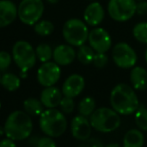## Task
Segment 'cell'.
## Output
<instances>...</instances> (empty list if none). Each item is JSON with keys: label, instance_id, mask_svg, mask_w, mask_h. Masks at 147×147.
Wrapping results in <instances>:
<instances>
[{"label": "cell", "instance_id": "cell-1", "mask_svg": "<svg viewBox=\"0 0 147 147\" xmlns=\"http://www.w3.org/2000/svg\"><path fill=\"white\" fill-rule=\"evenodd\" d=\"M111 107L120 115H129L139 108V99L135 89L126 83L115 85L110 93Z\"/></svg>", "mask_w": 147, "mask_h": 147}, {"label": "cell", "instance_id": "cell-2", "mask_svg": "<svg viewBox=\"0 0 147 147\" xmlns=\"http://www.w3.org/2000/svg\"><path fill=\"white\" fill-rule=\"evenodd\" d=\"M4 129L6 136L14 141L27 139L33 130L30 115L22 110L13 111L8 115L4 124Z\"/></svg>", "mask_w": 147, "mask_h": 147}, {"label": "cell", "instance_id": "cell-3", "mask_svg": "<svg viewBox=\"0 0 147 147\" xmlns=\"http://www.w3.org/2000/svg\"><path fill=\"white\" fill-rule=\"evenodd\" d=\"M39 126L41 131L52 138L60 137L67 129V119L61 110L48 108L39 117Z\"/></svg>", "mask_w": 147, "mask_h": 147}, {"label": "cell", "instance_id": "cell-4", "mask_svg": "<svg viewBox=\"0 0 147 147\" xmlns=\"http://www.w3.org/2000/svg\"><path fill=\"white\" fill-rule=\"evenodd\" d=\"M90 123L92 128L101 133H110L118 129L121 124V117L111 107H99L95 109L90 117Z\"/></svg>", "mask_w": 147, "mask_h": 147}, {"label": "cell", "instance_id": "cell-5", "mask_svg": "<svg viewBox=\"0 0 147 147\" xmlns=\"http://www.w3.org/2000/svg\"><path fill=\"white\" fill-rule=\"evenodd\" d=\"M12 57L17 67L20 69V75L22 78L27 76V71L34 67L37 60L35 49L25 40H19L13 45Z\"/></svg>", "mask_w": 147, "mask_h": 147}, {"label": "cell", "instance_id": "cell-6", "mask_svg": "<svg viewBox=\"0 0 147 147\" xmlns=\"http://www.w3.org/2000/svg\"><path fill=\"white\" fill-rule=\"evenodd\" d=\"M62 35L68 44L79 47L88 41V25L79 18H70L64 23Z\"/></svg>", "mask_w": 147, "mask_h": 147}, {"label": "cell", "instance_id": "cell-7", "mask_svg": "<svg viewBox=\"0 0 147 147\" xmlns=\"http://www.w3.org/2000/svg\"><path fill=\"white\" fill-rule=\"evenodd\" d=\"M136 0H109L107 13L116 22H126L136 14Z\"/></svg>", "mask_w": 147, "mask_h": 147}, {"label": "cell", "instance_id": "cell-8", "mask_svg": "<svg viewBox=\"0 0 147 147\" xmlns=\"http://www.w3.org/2000/svg\"><path fill=\"white\" fill-rule=\"evenodd\" d=\"M18 18L26 25H34L44 13L42 0H22L17 7Z\"/></svg>", "mask_w": 147, "mask_h": 147}, {"label": "cell", "instance_id": "cell-9", "mask_svg": "<svg viewBox=\"0 0 147 147\" xmlns=\"http://www.w3.org/2000/svg\"><path fill=\"white\" fill-rule=\"evenodd\" d=\"M111 56L114 64L121 69H131L137 63V54L126 42H118L112 47Z\"/></svg>", "mask_w": 147, "mask_h": 147}, {"label": "cell", "instance_id": "cell-10", "mask_svg": "<svg viewBox=\"0 0 147 147\" xmlns=\"http://www.w3.org/2000/svg\"><path fill=\"white\" fill-rule=\"evenodd\" d=\"M88 43L95 52L106 53L112 48V38L108 31L98 26L89 31Z\"/></svg>", "mask_w": 147, "mask_h": 147}, {"label": "cell", "instance_id": "cell-11", "mask_svg": "<svg viewBox=\"0 0 147 147\" xmlns=\"http://www.w3.org/2000/svg\"><path fill=\"white\" fill-rule=\"evenodd\" d=\"M61 69L56 62H44L37 71V80L44 87L54 86L60 79Z\"/></svg>", "mask_w": 147, "mask_h": 147}, {"label": "cell", "instance_id": "cell-12", "mask_svg": "<svg viewBox=\"0 0 147 147\" xmlns=\"http://www.w3.org/2000/svg\"><path fill=\"white\" fill-rule=\"evenodd\" d=\"M71 133L75 139L79 141H85L90 138L91 132H92V126H91L90 120L87 117L79 114L73 117L71 120Z\"/></svg>", "mask_w": 147, "mask_h": 147}, {"label": "cell", "instance_id": "cell-13", "mask_svg": "<svg viewBox=\"0 0 147 147\" xmlns=\"http://www.w3.org/2000/svg\"><path fill=\"white\" fill-rule=\"evenodd\" d=\"M105 17V9L100 2L93 1L86 6L83 12V20L88 26L97 27Z\"/></svg>", "mask_w": 147, "mask_h": 147}, {"label": "cell", "instance_id": "cell-14", "mask_svg": "<svg viewBox=\"0 0 147 147\" xmlns=\"http://www.w3.org/2000/svg\"><path fill=\"white\" fill-rule=\"evenodd\" d=\"M85 80L80 74H71L66 78L62 85V93L64 96L75 98L84 90Z\"/></svg>", "mask_w": 147, "mask_h": 147}, {"label": "cell", "instance_id": "cell-15", "mask_svg": "<svg viewBox=\"0 0 147 147\" xmlns=\"http://www.w3.org/2000/svg\"><path fill=\"white\" fill-rule=\"evenodd\" d=\"M53 60L60 66L70 65L76 58V51L70 44H60L53 49Z\"/></svg>", "mask_w": 147, "mask_h": 147}, {"label": "cell", "instance_id": "cell-16", "mask_svg": "<svg viewBox=\"0 0 147 147\" xmlns=\"http://www.w3.org/2000/svg\"><path fill=\"white\" fill-rule=\"evenodd\" d=\"M18 16V10L11 0H0V28L13 23Z\"/></svg>", "mask_w": 147, "mask_h": 147}, {"label": "cell", "instance_id": "cell-17", "mask_svg": "<svg viewBox=\"0 0 147 147\" xmlns=\"http://www.w3.org/2000/svg\"><path fill=\"white\" fill-rule=\"evenodd\" d=\"M62 94L63 93L59 88L55 86H49V87H45L44 90L41 92L40 100L46 108H56L60 104Z\"/></svg>", "mask_w": 147, "mask_h": 147}, {"label": "cell", "instance_id": "cell-18", "mask_svg": "<svg viewBox=\"0 0 147 147\" xmlns=\"http://www.w3.org/2000/svg\"><path fill=\"white\" fill-rule=\"evenodd\" d=\"M130 83L137 91L147 89V70L142 66H134L130 71Z\"/></svg>", "mask_w": 147, "mask_h": 147}, {"label": "cell", "instance_id": "cell-19", "mask_svg": "<svg viewBox=\"0 0 147 147\" xmlns=\"http://www.w3.org/2000/svg\"><path fill=\"white\" fill-rule=\"evenodd\" d=\"M144 135L140 129H130L123 137V147H143Z\"/></svg>", "mask_w": 147, "mask_h": 147}, {"label": "cell", "instance_id": "cell-20", "mask_svg": "<svg viewBox=\"0 0 147 147\" xmlns=\"http://www.w3.org/2000/svg\"><path fill=\"white\" fill-rule=\"evenodd\" d=\"M23 108L24 111L30 116H40L41 113L44 111V105L42 104L40 99L38 100L34 97H29L24 100Z\"/></svg>", "mask_w": 147, "mask_h": 147}, {"label": "cell", "instance_id": "cell-21", "mask_svg": "<svg viewBox=\"0 0 147 147\" xmlns=\"http://www.w3.org/2000/svg\"><path fill=\"white\" fill-rule=\"evenodd\" d=\"M95 53L96 52L90 45L83 44L78 47V50L76 52V58L83 65H89V64H92Z\"/></svg>", "mask_w": 147, "mask_h": 147}, {"label": "cell", "instance_id": "cell-22", "mask_svg": "<svg viewBox=\"0 0 147 147\" xmlns=\"http://www.w3.org/2000/svg\"><path fill=\"white\" fill-rule=\"evenodd\" d=\"M20 83H21L20 78L13 73H4L0 80V84L2 85V87L10 92L17 90L20 87Z\"/></svg>", "mask_w": 147, "mask_h": 147}, {"label": "cell", "instance_id": "cell-23", "mask_svg": "<svg viewBox=\"0 0 147 147\" xmlns=\"http://www.w3.org/2000/svg\"><path fill=\"white\" fill-rule=\"evenodd\" d=\"M96 109V102L93 97H84L78 104V112L85 117H90Z\"/></svg>", "mask_w": 147, "mask_h": 147}, {"label": "cell", "instance_id": "cell-24", "mask_svg": "<svg viewBox=\"0 0 147 147\" xmlns=\"http://www.w3.org/2000/svg\"><path fill=\"white\" fill-rule=\"evenodd\" d=\"M132 35L139 43L147 45V22H138L132 28Z\"/></svg>", "mask_w": 147, "mask_h": 147}, {"label": "cell", "instance_id": "cell-25", "mask_svg": "<svg viewBox=\"0 0 147 147\" xmlns=\"http://www.w3.org/2000/svg\"><path fill=\"white\" fill-rule=\"evenodd\" d=\"M37 55V59L40 62L44 63V62L50 61V59L53 57V49L51 46L46 43H41L35 49Z\"/></svg>", "mask_w": 147, "mask_h": 147}, {"label": "cell", "instance_id": "cell-26", "mask_svg": "<svg viewBox=\"0 0 147 147\" xmlns=\"http://www.w3.org/2000/svg\"><path fill=\"white\" fill-rule=\"evenodd\" d=\"M34 31L40 36H49L54 31V24L49 20H41L34 24Z\"/></svg>", "mask_w": 147, "mask_h": 147}, {"label": "cell", "instance_id": "cell-27", "mask_svg": "<svg viewBox=\"0 0 147 147\" xmlns=\"http://www.w3.org/2000/svg\"><path fill=\"white\" fill-rule=\"evenodd\" d=\"M135 124L141 131H147V108L144 106H139L135 111Z\"/></svg>", "mask_w": 147, "mask_h": 147}, {"label": "cell", "instance_id": "cell-28", "mask_svg": "<svg viewBox=\"0 0 147 147\" xmlns=\"http://www.w3.org/2000/svg\"><path fill=\"white\" fill-rule=\"evenodd\" d=\"M59 107L61 109V111L65 114H70L74 111L75 108V102H74V99L72 97L64 96L62 97L61 101H60Z\"/></svg>", "mask_w": 147, "mask_h": 147}, {"label": "cell", "instance_id": "cell-29", "mask_svg": "<svg viewBox=\"0 0 147 147\" xmlns=\"http://www.w3.org/2000/svg\"><path fill=\"white\" fill-rule=\"evenodd\" d=\"M92 64L96 68H99V69L104 68L108 64V56H107L106 53L96 52L94 55V58H93Z\"/></svg>", "mask_w": 147, "mask_h": 147}, {"label": "cell", "instance_id": "cell-30", "mask_svg": "<svg viewBox=\"0 0 147 147\" xmlns=\"http://www.w3.org/2000/svg\"><path fill=\"white\" fill-rule=\"evenodd\" d=\"M13 57L6 51H0V71H5L11 65Z\"/></svg>", "mask_w": 147, "mask_h": 147}, {"label": "cell", "instance_id": "cell-31", "mask_svg": "<svg viewBox=\"0 0 147 147\" xmlns=\"http://www.w3.org/2000/svg\"><path fill=\"white\" fill-rule=\"evenodd\" d=\"M35 147H56V143L52 139V137L46 135L44 137H39Z\"/></svg>", "mask_w": 147, "mask_h": 147}, {"label": "cell", "instance_id": "cell-32", "mask_svg": "<svg viewBox=\"0 0 147 147\" xmlns=\"http://www.w3.org/2000/svg\"><path fill=\"white\" fill-rule=\"evenodd\" d=\"M77 147H104L103 144L97 139H87L85 141H82V143Z\"/></svg>", "mask_w": 147, "mask_h": 147}, {"label": "cell", "instance_id": "cell-33", "mask_svg": "<svg viewBox=\"0 0 147 147\" xmlns=\"http://www.w3.org/2000/svg\"><path fill=\"white\" fill-rule=\"evenodd\" d=\"M136 14L138 15H145L147 14V1L142 0V1H137V6H136Z\"/></svg>", "mask_w": 147, "mask_h": 147}, {"label": "cell", "instance_id": "cell-34", "mask_svg": "<svg viewBox=\"0 0 147 147\" xmlns=\"http://www.w3.org/2000/svg\"><path fill=\"white\" fill-rule=\"evenodd\" d=\"M0 147H17L16 144L14 143V140L10 139V138H5V139L0 141Z\"/></svg>", "mask_w": 147, "mask_h": 147}, {"label": "cell", "instance_id": "cell-35", "mask_svg": "<svg viewBox=\"0 0 147 147\" xmlns=\"http://www.w3.org/2000/svg\"><path fill=\"white\" fill-rule=\"evenodd\" d=\"M104 147H121V146L118 143H110V144H107V145Z\"/></svg>", "mask_w": 147, "mask_h": 147}, {"label": "cell", "instance_id": "cell-36", "mask_svg": "<svg viewBox=\"0 0 147 147\" xmlns=\"http://www.w3.org/2000/svg\"><path fill=\"white\" fill-rule=\"evenodd\" d=\"M48 3H50V4H56V3H58L59 2V0H46Z\"/></svg>", "mask_w": 147, "mask_h": 147}, {"label": "cell", "instance_id": "cell-37", "mask_svg": "<svg viewBox=\"0 0 147 147\" xmlns=\"http://www.w3.org/2000/svg\"><path fill=\"white\" fill-rule=\"evenodd\" d=\"M3 134H5V129H4V127H0V136Z\"/></svg>", "mask_w": 147, "mask_h": 147}, {"label": "cell", "instance_id": "cell-38", "mask_svg": "<svg viewBox=\"0 0 147 147\" xmlns=\"http://www.w3.org/2000/svg\"><path fill=\"white\" fill-rule=\"evenodd\" d=\"M144 58H145V62H146V64H147V47H146V49H145V53H144Z\"/></svg>", "mask_w": 147, "mask_h": 147}, {"label": "cell", "instance_id": "cell-39", "mask_svg": "<svg viewBox=\"0 0 147 147\" xmlns=\"http://www.w3.org/2000/svg\"><path fill=\"white\" fill-rule=\"evenodd\" d=\"M136 1H142V0H136Z\"/></svg>", "mask_w": 147, "mask_h": 147}, {"label": "cell", "instance_id": "cell-40", "mask_svg": "<svg viewBox=\"0 0 147 147\" xmlns=\"http://www.w3.org/2000/svg\"><path fill=\"white\" fill-rule=\"evenodd\" d=\"M0 108H1V102H0Z\"/></svg>", "mask_w": 147, "mask_h": 147}, {"label": "cell", "instance_id": "cell-41", "mask_svg": "<svg viewBox=\"0 0 147 147\" xmlns=\"http://www.w3.org/2000/svg\"><path fill=\"white\" fill-rule=\"evenodd\" d=\"M0 80H1V75H0Z\"/></svg>", "mask_w": 147, "mask_h": 147}, {"label": "cell", "instance_id": "cell-42", "mask_svg": "<svg viewBox=\"0 0 147 147\" xmlns=\"http://www.w3.org/2000/svg\"><path fill=\"white\" fill-rule=\"evenodd\" d=\"M91 1H95V0H91Z\"/></svg>", "mask_w": 147, "mask_h": 147}]
</instances>
